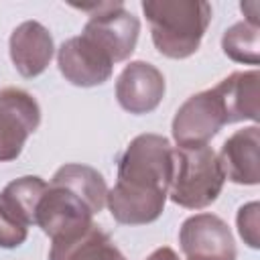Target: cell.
Wrapping results in <instances>:
<instances>
[{
    "label": "cell",
    "mask_w": 260,
    "mask_h": 260,
    "mask_svg": "<svg viewBox=\"0 0 260 260\" xmlns=\"http://www.w3.org/2000/svg\"><path fill=\"white\" fill-rule=\"evenodd\" d=\"M228 114L215 87L187 98L173 118V138L177 146H203L223 126Z\"/></svg>",
    "instance_id": "cell-7"
},
{
    "label": "cell",
    "mask_w": 260,
    "mask_h": 260,
    "mask_svg": "<svg viewBox=\"0 0 260 260\" xmlns=\"http://www.w3.org/2000/svg\"><path fill=\"white\" fill-rule=\"evenodd\" d=\"M238 232L242 236V240L250 246V248H258L260 246V205L258 201H250L246 205L240 207L238 217Z\"/></svg>",
    "instance_id": "cell-17"
},
{
    "label": "cell",
    "mask_w": 260,
    "mask_h": 260,
    "mask_svg": "<svg viewBox=\"0 0 260 260\" xmlns=\"http://www.w3.org/2000/svg\"><path fill=\"white\" fill-rule=\"evenodd\" d=\"M223 177L236 185H258L260 181V128L256 124L236 130L217 154Z\"/></svg>",
    "instance_id": "cell-13"
},
{
    "label": "cell",
    "mask_w": 260,
    "mask_h": 260,
    "mask_svg": "<svg viewBox=\"0 0 260 260\" xmlns=\"http://www.w3.org/2000/svg\"><path fill=\"white\" fill-rule=\"evenodd\" d=\"M108 185L87 165L69 162L57 169L39 201L35 225L55 240L77 236L93 225V215L106 205Z\"/></svg>",
    "instance_id": "cell-2"
},
{
    "label": "cell",
    "mask_w": 260,
    "mask_h": 260,
    "mask_svg": "<svg viewBox=\"0 0 260 260\" xmlns=\"http://www.w3.org/2000/svg\"><path fill=\"white\" fill-rule=\"evenodd\" d=\"M142 12L150 24L156 51L169 59L191 57L211 22V4L205 0H144Z\"/></svg>",
    "instance_id": "cell-3"
},
{
    "label": "cell",
    "mask_w": 260,
    "mask_h": 260,
    "mask_svg": "<svg viewBox=\"0 0 260 260\" xmlns=\"http://www.w3.org/2000/svg\"><path fill=\"white\" fill-rule=\"evenodd\" d=\"M165 75L146 61L128 63L116 81V100L130 114H148L165 98Z\"/></svg>",
    "instance_id": "cell-11"
},
{
    "label": "cell",
    "mask_w": 260,
    "mask_h": 260,
    "mask_svg": "<svg viewBox=\"0 0 260 260\" xmlns=\"http://www.w3.org/2000/svg\"><path fill=\"white\" fill-rule=\"evenodd\" d=\"M240 8H242V12H244V20L246 22H250V24H254V26H260V4L256 2V0H250V2H242L240 4Z\"/></svg>",
    "instance_id": "cell-18"
},
{
    "label": "cell",
    "mask_w": 260,
    "mask_h": 260,
    "mask_svg": "<svg viewBox=\"0 0 260 260\" xmlns=\"http://www.w3.org/2000/svg\"><path fill=\"white\" fill-rule=\"evenodd\" d=\"M175 169L169 189L173 203L187 209L211 205L223 189V171L211 146H177L173 150Z\"/></svg>",
    "instance_id": "cell-4"
},
{
    "label": "cell",
    "mask_w": 260,
    "mask_h": 260,
    "mask_svg": "<svg viewBox=\"0 0 260 260\" xmlns=\"http://www.w3.org/2000/svg\"><path fill=\"white\" fill-rule=\"evenodd\" d=\"M258 81L260 75L256 69H252V71H234L215 85V91L219 93L228 114V124L242 120L258 122L260 116Z\"/></svg>",
    "instance_id": "cell-14"
},
{
    "label": "cell",
    "mask_w": 260,
    "mask_h": 260,
    "mask_svg": "<svg viewBox=\"0 0 260 260\" xmlns=\"http://www.w3.org/2000/svg\"><path fill=\"white\" fill-rule=\"evenodd\" d=\"M173 146L160 134H138L118 158V181L106 205L122 225H146L160 217L173 181Z\"/></svg>",
    "instance_id": "cell-1"
},
{
    "label": "cell",
    "mask_w": 260,
    "mask_h": 260,
    "mask_svg": "<svg viewBox=\"0 0 260 260\" xmlns=\"http://www.w3.org/2000/svg\"><path fill=\"white\" fill-rule=\"evenodd\" d=\"M221 49L236 63L258 65V61H260V26H254L246 20L232 24L221 37Z\"/></svg>",
    "instance_id": "cell-16"
},
{
    "label": "cell",
    "mask_w": 260,
    "mask_h": 260,
    "mask_svg": "<svg viewBox=\"0 0 260 260\" xmlns=\"http://www.w3.org/2000/svg\"><path fill=\"white\" fill-rule=\"evenodd\" d=\"M57 65L65 81L77 87H95L112 77L114 61L104 49H100L89 37L77 35L57 51Z\"/></svg>",
    "instance_id": "cell-10"
},
{
    "label": "cell",
    "mask_w": 260,
    "mask_h": 260,
    "mask_svg": "<svg viewBox=\"0 0 260 260\" xmlns=\"http://www.w3.org/2000/svg\"><path fill=\"white\" fill-rule=\"evenodd\" d=\"M187 260H236V242L228 223L213 213H195L179 230Z\"/></svg>",
    "instance_id": "cell-9"
},
{
    "label": "cell",
    "mask_w": 260,
    "mask_h": 260,
    "mask_svg": "<svg viewBox=\"0 0 260 260\" xmlns=\"http://www.w3.org/2000/svg\"><path fill=\"white\" fill-rule=\"evenodd\" d=\"M49 260H126V256L112 238L93 223L77 236L55 240L49 250Z\"/></svg>",
    "instance_id": "cell-15"
},
{
    "label": "cell",
    "mask_w": 260,
    "mask_h": 260,
    "mask_svg": "<svg viewBox=\"0 0 260 260\" xmlns=\"http://www.w3.org/2000/svg\"><path fill=\"white\" fill-rule=\"evenodd\" d=\"M47 189L41 177L24 175L10 181L0 193V248H18L35 225L39 201Z\"/></svg>",
    "instance_id": "cell-6"
},
{
    "label": "cell",
    "mask_w": 260,
    "mask_h": 260,
    "mask_svg": "<svg viewBox=\"0 0 260 260\" xmlns=\"http://www.w3.org/2000/svg\"><path fill=\"white\" fill-rule=\"evenodd\" d=\"M83 12H89L81 35L89 37L100 49L108 53L114 63L126 61L138 41L140 20L124 8L122 2H93V4H73Z\"/></svg>",
    "instance_id": "cell-5"
},
{
    "label": "cell",
    "mask_w": 260,
    "mask_h": 260,
    "mask_svg": "<svg viewBox=\"0 0 260 260\" xmlns=\"http://www.w3.org/2000/svg\"><path fill=\"white\" fill-rule=\"evenodd\" d=\"M8 51L14 69L22 77L30 79L41 75L49 67L55 47L47 26H43L37 20H24L12 30L8 41Z\"/></svg>",
    "instance_id": "cell-12"
},
{
    "label": "cell",
    "mask_w": 260,
    "mask_h": 260,
    "mask_svg": "<svg viewBox=\"0 0 260 260\" xmlns=\"http://www.w3.org/2000/svg\"><path fill=\"white\" fill-rule=\"evenodd\" d=\"M39 124L41 108L32 93L20 87L0 89V162L14 160Z\"/></svg>",
    "instance_id": "cell-8"
},
{
    "label": "cell",
    "mask_w": 260,
    "mask_h": 260,
    "mask_svg": "<svg viewBox=\"0 0 260 260\" xmlns=\"http://www.w3.org/2000/svg\"><path fill=\"white\" fill-rule=\"evenodd\" d=\"M146 260H179V256H177V252L173 248L162 246V248H156Z\"/></svg>",
    "instance_id": "cell-19"
}]
</instances>
